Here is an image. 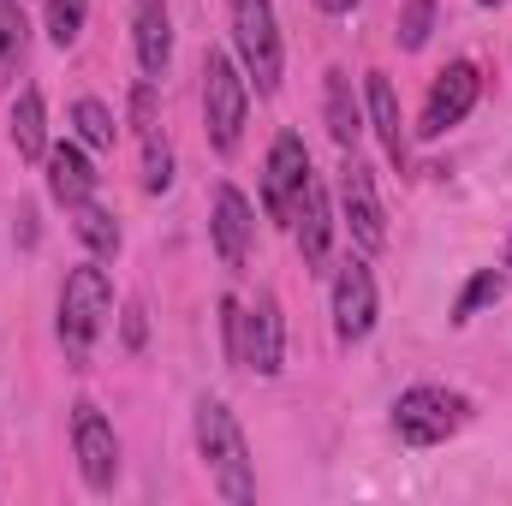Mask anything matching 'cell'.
Listing matches in <instances>:
<instances>
[{
    "label": "cell",
    "mask_w": 512,
    "mask_h": 506,
    "mask_svg": "<svg viewBox=\"0 0 512 506\" xmlns=\"http://www.w3.org/2000/svg\"><path fill=\"white\" fill-rule=\"evenodd\" d=\"M197 453H203L221 501L233 506L256 501V465H251V447H245V429L221 399H197Z\"/></svg>",
    "instance_id": "cell-1"
},
{
    "label": "cell",
    "mask_w": 512,
    "mask_h": 506,
    "mask_svg": "<svg viewBox=\"0 0 512 506\" xmlns=\"http://www.w3.org/2000/svg\"><path fill=\"white\" fill-rule=\"evenodd\" d=\"M108 316H114V286H108V274H102V268H72L66 286H60V346H66L72 364L90 358V346H96V334L108 328Z\"/></svg>",
    "instance_id": "cell-2"
},
{
    "label": "cell",
    "mask_w": 512,
    "mask_h": 506,
    "mask_svg": "<svg viewBox=\"0 0 512 506\" xmlns=\"http://www.w3.org/2000/svg\"><path fill=\"white\" fill-rule=\"evenodd\" d=\"M465 423H471V399L453 387H405L393 399V435L405 447H441Z\"/></svg>",
    "instance_id": "cell-3"
},
{
    "label": "cell",
    "mask_w": 512,
    "mask_h": 506,
    "mask_svg": "<svg viewBox=\"0 0 512 506\" xmlns=\"http://www.w3.org/2000/svg\"><path fill=\"white\" fill-rule=\"evenodd\" d=\"M227 24H233V48L245 60V72L256 78V90H280V18L274 0H227Z\"/></svg>",
    "instance_id": "cell-4"
},
{
    "label": "cell",
    "mask_w": 512,
    "mask_h": 506,
    "mask_svg": "<svg viewBox=\"0 0 512 506\" xmlns=\"http://www.w3.org/2000/svg\"><path fill=\"white\" fill-rule=\"evenodd\" d=\"M245 114H251V90H245L239 66H233L227 54H203V126H209V143H215L221 155L239 149Z\"/></svg>",
    "instance_id": "cell-5"
},
{
    "label": "cell",
    "mask_w": 512,
    "mask_h": 506,
    "mask_svg": "<svg viewBox=\"0 0 512 506\" xmlns=\"http://www.w3.org/2000/svg\"><path fill=\"white\" fill-rule=\"evenodd\" d=\"M72 453H78V471L96 495H108L120 483V435H114V423L102 417L96 399L72 405Z\"/></svg>",
    "instance_id": "cell-6"
},
{
    "label": "cell",
    "mask_w": 512,
    "mask_h": 506,
    "mask_svg": "<svg viewBox=\"0 0 512 506\" xmlns=\"http://www.w3.org/2000/svg\"><path fill=\"white\" fill-rule=\"evenodd\" d=\"M304 185H310V149H304L298 131H280L274 149H268V167H262V209H268V221L286 227L298 197H304Z\"/></svg>",
    "instance_id": "cell-7"
},
{
    "label": "cell",
    "mask_w": 512,
    "mask_h": 506,
    "mask_svg": "<svg viewBox=\"0 0 512 506\" xmlns=\"http://www.w3.org/2000/svg\"><path fill=\"white\" fill-rule=\"evenodd\" d=\"M477 96H483V72H477L471 60L441 66V72H435V84H429V102H423V120H417V131H423V137L453 131L465 114H471V108H477Z\"/></svg>",
    "instance_id": "cell-8"
},
{
    "label": "cell",
    "mask_w": 512,
    "mask_h": 506,
    "mask_svg": "<svg viewBox=\"0 0 512 506\" xmlns=\"http://www.w3.org/2000/svg\"><path fill=\"white\" fill-rule=\"evenodd\" d=\"M376 328V274L364 256H346L334 274V334L340 346H358Z\"/></svg>",
    "instance_id": "cell-9"
},
{
    "label": "cell",
    "mask_w": 512,
    "mask_h": 506,
    "mask_svg": "<svg viewBox=\"0 0 512 506\" xmlns=\"http://www.w3.org/2000/svg\"><path fill=\"white\" fill-rule=\"evenodd\" d=\"M340 215H346V227H352L358 251H382V245H387L382 197H376V179H370V167H364L358 155L340 167Z\"/></svg>",
    "instance_id": "cell-10"
},
{
    "label": "cell",
    "mask_w": 512,
    "mask_h": 506,
    "mask_svg": "<svg viewBox=\"0 0 512 506\" xmlns=\"http://www.w3.org/2000/svg\"><path fill=\"white\" fill-rule=\"evenodd\" d=\"M239 364L256 370V376H280V364H286V316H280V304L262 292L251 310H245V334H239Z\"/></svg>",
    "instance_id": "cell-11"
},
{
    "label": "cell",
    "mask_w": 512,
    "mask_h": 506,
    "mask_svg": "<svg viewBox=\"0 0 512 506\" xmlns=\"http://www.w3.org/2000/svg\"><path fill=\"white\" fill-rule=\"evenodd\" d=\"M131 42H137V66L143 78H167L173 66V18H167V0H137L131 6Z\"/></svg>",
    "instance_id": "cell-12"
},
{
    "label": "cell",
    "mask_w": 512,
    "mask_h": 506,
    "mask_svg": "<svg viewBox=\"0 0 512 506\" xmlns=\"http://www.w3.org/2000/svg\"><path fill=\"white\" fill-rule=\"evenodd\" d=\"M251 233H256V215H251V203H245V191L239 185H221L215 191V251H221L227 268H245Z\"/></svg>",
    "instance_id": "cell-13"
},
{
    "label": "cell",
    "mask_w": 512,
    "mask_h": 506,
    "mask_svg": "<svg viewBox=\"0 0 512 506\" xmlns=\"http://www.w3.org/2000/svg\"><path fill=\"white\" fill-rule=\"evenodd\" d=\"M48 191H54V203H66V209H78V203L96 197V167H90V155H84L78 143H54V149H48Z\"/></svg>",
    "instance_id": "cell-14"
},
{
    "label": "cell",
    "mask_w": 512,
    "mask_h": 506,
    "mask_svg": "<svg viewBox=\"0 0 512 506\" xmlns=\"http://www.w3.org/2000/svg\"><path fill=\"white\" fill-rule=\"evenodd\" d=\"M292 227H298L304 268H322V262H328V233H334V221H328V197H322L316 173H310V185H304V197H298V209H292Z\"/></svg>",
    "instance_id": "cell-15"
},
{
    "label": "cell",
    "mask_w": 512,
    "mask_h": 506,
    "mask_svg": "<svg viewBox=\"0 0 512 506\" xmlns=\"http://www.w3.org/2000/svg\"><path fill=\"white\" fill-rule=\"evenodd\" d=\"M12 149L24 161H48V108H42V90H18V102H12Z\"/></svg>",
    "instance_id": "cell-16"
},
{
    "label": "cell",
    "mask_w": 512,
    "mask_h": 506,
    "mask_svg": "<svg viewBox=\"0 0 512 506\" xmlns=\"http://www.w3.org/2000/svg\"><path fill=\"white\" fill-rule=\"evenodd\" d=\"M370 126L382 131V149L387 161H399L405 167V120H399V96H393V84H387L382 72H370Z\"/></svg>",
    "instance_id": "cell-17"
},
{
    "label": "cell",
    "mask_w": 512,
    "mask_h": 506,
    "mask_svg": "<svg viewBox=\"0 0 512 506\" xmlns=\"http://www.w3.org/2000/svg\"><path fill=\"white\" fill-rule=\"evenodd\" d=\"M322 114H328V131H334V143H340V149H352V143H358L364 114H358V96H352V78H346V72H328Z\"/></svg>",
    "instance_id": "cell-18"
},
{
    "label": "cell",
    "mask_w": 512,
    "mask_h": 506,
    "mask_svg": "<svg viewBox=\"0 0 512 506\" xmlns=\"http://www.w3.org/2000/svg\"><path fill=\"white\" fill-rule=\"evenodd\" d=\"M24 48H30L24 6H18V0H0V90L18 78V66H24Z\"/></svg>",
    "instance_id": "cell-19"
},
{
    "label": "cell",
    "mask_w": 512,
    "mask_h": 506,
    "mask_svg": "<svg viewBox=\"0 0 512 506\" xmlns=\"http://www.w3.org/2000/svg\"><path fill=\"white\" fill-rule=\"evenodd\" d=\"M72 233L90 245V256H120V221H114L108 209H96V203H78Z\"/></svg>",
    "instance_id": "cell-20"
},
{
    "label": "cell",
    "mask_w": 512,
    "mask_h": 506,
    "mask_svg": "<svg viewBox=\"0 0 512 506\" xmlns=\"http://www.w3.org/2000/svg\"><path fill=\"white\" fill-rule=\"evenodd\" d=\"M72 126H78V137L90 143V149H114V137H120V126H114V114L96 102V96H84V102H72Z\"/></svg>",
    "instance_id": "cell-21"
},
{
    "label": "cell",
    "mask_w": 512,
    "mask_h": 506,
    "mask_svg": "<svg viewBox=\"0 0 512 506\" xmlns=\"http://www.w3.org/2000/svg\"><path fill=\"white\" fill-rule=\"evenodd\" d=\"M167 185H173V143L149 126V131H143V191H155V197H161Z\"/></svg>",
    "instance_id": "cell-22"
},
{
    "label": "cell",
    "mask_w": 512,
    "mask_h": 506,
    "mask_svg": "<svg viewBox=\"0 0 512 506\" xmlns=\"http://www.w3.org/2000/svg\"><path fill=\"white\" fill-rule=\"evenodd\" d=\"M84 18H90V0H48V36H54V48H72L84 36Z\"/></svg>",
    "instance_id": "cell-23"
},
{
    "label": "cell",
    "mask_w": 512,
    "mask_h": 506,
    "mask_svg": "<svg viewBox=\"0 0 512 506\" xmlns=\"http://www.w3.org/2000/svg\"><path fill=\"white\" fill-rule=\"evenodd\" d=\"M429 30H435V0H405L399 6V48L417 54L429 42Z\"/></svg>",
    "instance_id": "cell-24"
},
{
    "label": "cell",
    "mask_w": 512,
    "mask_h": 506,
    "mask_svg": "<svg viewBox=\"0 0 512 506\" xmlns=\"http://www.w3.org/2000/svg\"><path fill=\"white\" fill-rule=\"evenodd\" d=\"M501 286H507V280H501V268H483V274H477V280L459 292V304H453V322H471L483 304H495V298H501Z\"/></svg>",
    "instance_id": "cell-25"
},
{
    "label": "cell",
    "mask_w": 512,
    "mask_h": 506,
    "mask_svg": "<svg viewBox=\"0 0 512 506\" xmlns=\"http://www.w3.org/2000/svg\"><path fill=\"white\" fill-rule=\"evenodd\" d=\"M239 334H245V310L233 298H221V340H227V364H239Z\"/></svg>",
    "instance_id": "cell-26"
},
{
    "label": "cell",
    "mask_w": 512,
    "mask_h": 506,
    "mask_svg": "<svg viewBox=\"0 0 512 506\" xmlns=\"http://www.w3.org/2000/svg\"><path fill=\"white\" fill-rule=\"evenodd\" d=\"M131 120H137V131L155 126V78H143V84L131 90Z\"/></svg>",
    "instance_id": "cell-27"
},
{
    "label": "cell",
    "mask_w": 512,
    "mask_h": 506,
    "mask_svg": "<svg viewBox=\"0 0 512 506\" xmlns=\"http://www.w3.org/2000/svg\"><path fill=\"white\" fill-rule=\"evenodd\" d=\"M126 346H131V352L143 346V304H131V310H126Z\"/></svg>",
    "instance_id": "cell-28"
},
{
    "label": "cell",
    "mask_w": 512,
    "mask_h": 506,
    "mask_svg": "<svg viewBox=\"0 0 512 506\" xmlns=\"http://www.w3.org/2000/svg\"><path fill=\"white\" fill-rule=\"evenodd\" d=\"M18 245H36V209H18Z\"/></svg>",
    "instance_id": "cell-29"
},
{
    "label": "cell",
    "mask_w": 512,
    "mask_h": 506,
    "mask_svg": "<svg viewBox=\"0 0 512 506\" xmlns=\"http://www.w3.org/2000/svg\"><path fill=\"white\" fill-rule=\"evenodd\" d=\"M316 6H322V12H334V18H340V12H352V6H358V0H316Z\"/></svg>",
    "instance_id": "cell-30"
},
{
    "label": "cell",
    "mask_w": 512,
    "mask_h": 506,
    "mask_svg": "<svg viewBox=\"0 0 512 506\" xmlns=\"http://www.w3.org/2000/svg\"><path fill=\"white\" fill-rule=\"evenodd\" d=\"M477 6H501V0H477Z\"/></svg>",
    "instance_id": "cell-31"
},
{
    "label": "cell",
    "mask_w": 512,
    "mask_h": 506,
    "mask_svg": "<svg viewBox=\"0 0 512 506\" xmlns=\"http://www.w3.org/2000/svg\"><path fill=\"white\" fill-rule=\"evenodd\" d=\"M507 262H512V245H507Z\"/></svg>",
    "instance_id": "cell-32"
}]
</instances>
